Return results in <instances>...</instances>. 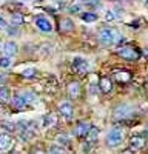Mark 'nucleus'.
I'll use <instances>...</instances> for the list:
<instances>
[{
	"label": "nucleus",
	"instance_id": "1",
	"mask_svg": "<svg viewBox=\"0 0 148 154\" xmlns=\"http://www.w3.org/2000/svg\"><path fill=\"white\" fill-rule=\"evenodd\" d=\"M122 34L116 28H103L99 32V40L103 45H116L122 42Z\"/></svg>",
	"mask_w": 148,
	"mask_h": 154
},
{
	"label": "nucleus",
	"instance_id": "2",
	"mask_svg": "<svg viewBox=\"0 0 148 154\" xmlns=\"http://www.w3.org/2000/svg\"><path fill=\"white\" fill-rule=\"evenodd\" d=\"M123 130H120V128H114V130H111L108 134H106V139H105V142L108 146L111 148H116L119 146L122 142H123Z\"/></svg>",
	"mask_w": 148,
	"mask_h": 154
},
{
	"label": "nucleus",
	"instance_id": "3",
	"mask_svg": "<svg viewBox=\"0 0 148 154\" xmlns=\"http://www.w3.org/2000/svg\"><path fill=\"white\" fill-rule=\"evenodd\" d=\"M117 54H119L122 59H125V60H137V59L140 57V51H139L137 48L131 46V45H125V46L119 48Z\"/></svg>",
	"mask_w": 148,
	"mask_h": 154
},
{
	"label": "nucleus",
	"instance_id": "4",
	"mask_svg": "<svg viewBox=\"0 0 148 154\" xmlns=\"http://www.w3.org/2000/svg\"><path fill=\"white\" fill-rule=\"evenodd\" d=\"M133 114H134V109H133L130 105H127V103H122V105L116 106V109H114V112H113V116H114L116 120H125V119L131 117Z\"/></svg>",
	"mask_w": 148,
	"mask_h": 154
},
{
	"label": "nucleus",
	"instance_id": "5",
	"mask_svg": "<svg viewBox=\"0 0 148 154\" xmlns=\"http://www.w3.org/2000/svg\"><path fill=\"white\" fill-rule=\"evenodd\" d=\"M91 123L90 122H79L76 125V128H74V136H76L77 139H85L86 134H88V131L91 130Z\"/></svg>",
	"mask_w": 148,
	"mask_h": 154
},
{
	"label": "nucleus",
	"instance_id": "6",
	"mask_svg": "<svg viewBox=\"0 0 148 154\" xmlns=\"http://www.w3.org/2000/svg\"><path fill=\"white\" fill-rule=\"evenodd\" d=\"M145 145H146V139L143 136H133L130 139V148L133 151H140L145 148Z\"/></svg>",
	"mask_w": 148,
	"mask_h": 154
},
{
	"label": "nucleus",
	"instance_id": "7",
	"mask_svg": "<svg viewBox=\"0 0 148 154\" xmlns=\"http://www.w3.org/2000/svg\"><path fill=\"white\" fill-rule=\"evenodd\" d=\"M80 91H82V88H80L79 82H69L68 86H66V93H68L69 99H72V100L80 97Z\"/></svg>",
	"mask_w": 148,
	"mask_h": 154
},
{
	"label": "nucleus",
	"instance_id": "8",
	"mask_svg": "<svg viewBox=\"0 0 148 154\" xmlns=\"http://www.w3.org/2000/svg\"><path fill=\"white\" fill-rule=\"evenodd\" d=\"M72 66H74V69H76L79 74H86V72L91 69L90 63L86 62V60H83V59H74Z\"/></svg>",
	"mask_w": 148,
	"mask_h": 154
},
{
	"label": "nucleus",
	"instance_id": "9",
	"mask_svg": "<svg viewBox=\"0 0 148 154\" xmlns=\"http://www.w3.org/2000/svg\"><path fill=\"white\" fill-rule=\"evenodd\" d=\"M35 26L39 28L42 32H51L53 31L51 22H49L48 19H45V17H37L35 19Z\"/></svg>",
	"mask_w": 148,
	"mask_h": 154
},
{
	"label": "nucleus",
	"instance_id": "10",
	"mask_svg": "<svg viewBox=\"0 0 148 154\" xmlns=\"http://www.w3.org/2000/svg\"><path fill=\"white\" fill-rule=\"evenodd\" d=\"M59 112L63 116L65 119H72V116H74V108H72V105L69 103V102H63V103L59 105Z\"/></svg>",
	"mask_w": 148,
	"mask_h": 154
},
{
	"label": "nucleus",
	"instance_id": "11",
	"mask_svg": "<svg viewBox=\"0 0 148 154\" xmlns=\"http://www.w3.org/2000/svg\"><path fill=\"white\" fill-rule=\"evenodd\" d=\"M99 89H100L102 93H109L113 91V82L108 75H102L100 79H99Z\"/></svg>",
	"mask_w": 148,
	"mask_h": 154
},
{
	"label": "nucleus",
	"instance_id": "12",
	"mask_svg": "<svg viewBox=\"0 0 148 154\" xmlns=\"http://www.w3.org/2000/svg\"><path fill=\"white\" fill-rule=\"evenodd\" d=\"M29 103L26 102V99L23 97V94H16L14 97H12V106H14L16 109H25Z\"/></svg>",
	"mask_w": 148,
	"mask_h": 154
},
{
	"label": "nucleus",
	"instance_id": "13",
	"mask_svg": "<svg viewBox=\"0 0 148 154\" xmlns=\"http://www.w3.org/2000/svg\"><path fill=\"white\" fill-rule=\"evenodd\" d=\"M17 51H19V46H17V43H14V42H6V43L3 45V53H5V56H8V57H14V56L17 54Z\"/></svg>",
	"mask_w": 148,
	"mask_h": 154
},
{
	"label": "nucleus",
	"instance_id": "14",
	"mask_svg": "<svg viewBox=\"0 0 148 154\" xmlns=\"http://www.w3.org/2000/svg\"><path fill=\"white\" fill-rule=\"evenodd\" d=\"M11 145H12V137L8 133H2V134H0V151L9 149Z\"/></svg>",
	"mask_w": 148,
	"mask_h": 154
},
{
	"label": "nucleus",
	"instance_id": "15",
	"mask_svg": "<svg viewBox=\"0 0 148 154\" xmlns=\"http://www.w3.org/2000/svg\"><path fill=\"white\" fill-rule=\"evenodd\" d=\"M114 80H117L119 83H127L131 80V72L128 71H116L114 72Z\"/></svg>",
	"mask_w": 148,
	"mask_h": 154
},
{
	"label": "nucleus",
	"instance_id": "16",
	"mask_svg": "<svg viewBox=\"0 0 148 154\" xmlns=\"http://www.w3.org/2000/svg\"><path fill=\"white\" fill-rule=\"evenodd\" d=\"M56 125H57V116L56 114L49 112V114H46L45 117H43V126L45 128H53Z\"/></svg>",
	"mask_w": 148,
	"mask_h": 154
},
{
	"label": "nucleus",
	"instance_id": "17",
	"mask_svg": "<svg viewBox=\"0 0 148 154\" xmlns=\"http://www.w3.org/2000/svg\"><path fill=\"white\" fill-rule=\"evenodd\" d=\"M74 29V23L69 19H62L60 20V31L62 32H69Z\"/></svg>",
	"mask_w": 148,
	"mask_h": 154
},
{
	"label": "nucleus",
	"instance_id": "18",
	"mask_svg": "<svg viewBox=\"0 0 148 154\" xmlns=\"http://www.w3.org/2000/svg\"><path fill=\"white\" fill-rule=\"evenodd\" d=\"M9 89L5 86V85H0V103H6V102H9Z\"/></svg>",
	"mask_w": 148,
	"mask_h": 154
},
{
	"label": "nucleus",
	"instance_id": "19",
	"mask_svg": "<svg viewBox=\"0 0 148 154\" xmlns=\"http://www.w3.org/2000/svg\"><path fill=\"white\" fill-rule=\"evenodd\" d=\"M97 136H99V130H97L96 126H91V130L88 131V134H86L85 139H86V142H88V143H94Z\"/></svg>",
	"mask_w": 148,
	"mask_h": 154
},
{
	"label": "nucleus",
	"instance_id": "20",
	"mask_svg": "<svg viewBox=\"0 0 148 154\" xmlns=\"http://www.w3.org/2000/svg\"><path fill=\"white\" fill-rule=\"evenodd\" d=\"M23 22H25L23 14H20V12H14V14H12V25H14V26H20Z\"/></svg>",
	"mask_w": 148,
	"mask_h": 154
},
{
	"label": "nucleus",
	"instance_id": "21",
	"mask_svg": "<svg viewBox=\"0 0 148 154\" xmlns=\"http://www.w3.org/2000/svg\"><path fill=\"white\" fill-rule=\"evenodd\" d=\"M22 75L25 77V79H34V77L37 75V69L35 68H26V69H23Z\"/></svg>",
	"mask_w": 148,
	"mask_h": 154
},
{
	"label": "nucleus",
	"instance_id": "22",
	"mask_svg": "<svg viewBox=\"0 0 148 154\" xmlns=\"http://www.w3.org/2000/svg\"><path fill=\"white\" fill-rule=\"evenodd\" d=\"M57 142H59L62 146H68L71 140H69V137H68L66 134H59V136H57Z\"/></svg>",
	"mask_w": 148,
	"mask_h": 154
},
{
	"label": "nucleus",
	"instance_id": "23",
	"mask_svg": "<svg viewBox=\"0 0 148 154\" xmlns=\"http://www.w3.org/2000/svg\"><path fill=\"white\" fill-rule=\"evenodd\" d=\"M9 66H11V57H8V56L0 57V68L6 69V68H9Z\"/></svg>",
	"mask_w": 148,
	"mask_h": 154
},
{
	"label": "nucleus",
	"instance_id": "24",
	"mask_svg": "<svg viewBox=\"0 0 148 154\" xmlns=\"http://www.w3.org/2000/svg\"><path fill=\"white\" fill-rule=\"evenodd\" d=\"M48 154H66V151H65L63 146H51Z\"/></svg>",
	"mask_w": 148,
	"mask_h": 154
},
{
	"label": "nucleus",
	"instance_id": "25",
	"mask_svg": "<svg viewBox=\"0 0 148 154\" xmlns=\"http://www.w3.org/2000/svg\"><path fill=\"white\" fill-rule=\"evenodd\" d=\"M82 19L85 22H96L97 20V16L94 14V12H85V14H82Z\"/></svg>",
	"mask_w": 148,
	"mask_h": 154
},
{
	"label": "nucleus",
	"instance_id": "26",
	"mask_svg": "<svg viewBox=\"0 0 148 154\" xmlns=\"http://www.w3.org/2000/svg\"><path fill=\"white\" fill-rule=\"evenodd\" d=\"M3 128H6L8 131H16V123H11V122H3L2 123Z\"/></svg>",
	"mask_w": 148,
	"mask_h": 154
},
{
	"label": "nucleus",
	"instance_id": "27",
	"mask_svg": "<svg viewBox=\"0 0 148 154\" xmlns=\"http://www.w3.org/2000/svg\"><path fill=\"white\" fill-rule=\"evenodd\" d=\"M106 20H114L116 19V16H114V12H106V17H105Z\"/></svg>",
	"mask_w": 148,
	"mask_h": 154
},
{
	"label": "nucleus",
	"instance_id": "28",
	"mask_svg": "<svg viewBox=\"0 0 148 154\" xmlns=\"http://www.w3.org/2000/svg\"><path fill=\"white\" fill-rule=\"evenodd\" d=\"M0 28H3V29L6 28V20H5L2 16H0Z\"/></svg>",
	"mask_w": 148,
	"mask_h": 154
},
{
	"label": "nucleus",
	"instance_id": "29",
	"mask_svg": "<svg viewBox=\"0 0 148 154\" xmlns=\"http://www.w3.org/2000/svg\"><path fill=\"white\" fill-rule=\"evenodd\" d=\"M32 154H45V152H43V149H40V148H39V149H34V151H32Z\"/></svg>",
	"mask_w": 148,
	"mask_h": 154
},
{
	"label": "nucleus",
	"instance_id": "30",
	"mask_svg": "<svg viewBox=\"0 0 148 154\" xmlns=\"http://www.w3.org/2000/svg\"><path fill=\"white\" fill-rule=\"evenodd\" d=\"M5 82V74H0V85H3Z\"/></svg>",
	"mask_w": 148,
	"mask_h": 154
},
{
	"label": "nucleus",
	"instance_id": "31",
	"mask_svg": "<svg viewBox=\"0 0 148 154\" xmlns=\"http://www.w3.org/2000/svg\"><path fill=\"white\" fill-rule=\"evenodd\" d=\"M145 131H146V134H148V125H146V130H145Z\"/></svg>",
	"mask_w": 148,
	"mask_h": 154
},
{
	"label": "nucleus",
	"instance_id": "32",
	"mask_svg": "<svg viewBox=\"0 0 148 154\" xmlns=\"http://www.w3.org/2000/svg\"><path fill=\"white\" fill-rule=\"evenodd\" d=\"M146 5H148V0H146Z\"/></svg>",
	"mask_w": 148,
	"mask_h": 154
}]
</instances>
